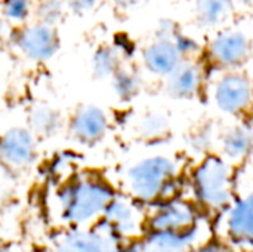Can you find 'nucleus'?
<instances>
[{
	"mask_svg": "<svg viewBox=\"0 0 253 252\" xmlns=\"http://www.w3.org/2000/svg\"><path fill=\"white\" fill-rule=\"evenodd\" d=\"M113 199V190L99 180H77L59 195L62 214L74 224H84L98 218Z\"/></svg>",
	"mask_w": 253,
	"mask_h": 252,
	"instance_id": "1",
	"label": "nucleus"
},
{
	"mask_svg": "<svg viewBox=\"0 0 253 252\" xmlns=\"http://www.w3.org/2000/svg\"><path fill=\"white\" fill-rule=\"evenodd\" d=\"M176 175V165L168 156H151L139 160L126 174L130 193L145 202L165 195Z\"/></svg>",
	"mask_w": 253,
	"mask_h": 252,
	"instance_id": "2",
	"label": "nucleus"
},
{
	"mask_svg": "<svg viewBox=\"0 0 253 252\" xmlns=\"http://www.w3.org/2000/svg\"><path fill=\"white\" fill-rule=\"evenodd\" d=\"M233 174L228 162L208 156L194 172V190L202 203L209 208L228 205L233 195Z\"/></svg>",
	"mask_w": 253,
	"mask_h": 252,
	"instance_id": "3",
	"label": "nucleus"
},
{
	"mask_svg": "<svg viewBox=\"0 0 253 252\" xmlns=\"http://www.w3.org/2000/svg\"><path fill=\"white\" fill-rule=\"evenodd\" d=\"M13 40L21 53L31 61L50 59L61 45L56 27L42 21L19 27Z\"/></svg>",
	"mask_w": 253,
	"mask_h": 252,
	"instance_id": "4",
	"label": "nucleus"
},
{
	"mask_svg": "<svg viewBox=\"0 0 253 252\" xmlns=\"http://www.w3.org/2000/svg\"><path fill=\"white\" fill-rule=\"evenodd\" d=\"M213 100L222 113L239 116L252 105V80L240 71L225 73L215 85Z\"/></svg>",
	"mask_w": 253,
	"mask_h": 252,
	"instance_id": "5",
	"label": "nucleus"
},
{
	"mask_svg": "<svg viewBox=\"0 0 253 252\" xmlns=\"http://www.w3.org/2000/svg\"><path fill=\"white\" fill-rule=\"evenodd\" d=\"M208 53L212 62L222 68H239L252 55L251 37L239 30H225L211 40Z\"/></svg>",
	"mask_w": 253,
	"mask_h": 252,
	"instance_id": "6",
	"label": "nucleus"
},
{
	"mask_svg": "<svg viewBox=\"0 0 253 252\" xmlns=\"http://www.w3.org/2000/svg\"><path fill=\"white\" fill-rule=\"evenodd\" d=\"M70 135L80 144H98L108 131V117L105 111L93 104H84L76 108L68 123Z\"/></svg>",
	"mask_w": 253,
	"mask_h": 252,
	"instance_id": "7",
	"label": "nucleus"
},
{
	"mask_svg": "<svg viewBox=\"0 0 253 252\" xmlns=\"http://www.w3.org/2000/svg\"><path fill=\"white\" fill-rule=\"evenodd\" d=\"M0 154L3 162L10 168L28 166L37 154L34 132L22 126L9 128L1 137Z\"/></svg>",
	"mask_w": 253,
	"mask_h": 252,
	"instance_id": "8",
	"label": "nucleus"
},
{
	"mask_svg": "<svg viewBox=\"0 0 253 252\" xmlns=\"http://www.w3.org/2000/svg\"><path fill=\"white\" fill-rule=\"evenodd\" d=\"M142 59L148 71L156 76L168 77L184 62V53L175 40L163 36L144 49Z\"/></svg>",
	"mask_w": 253,
	"mask_h": 252,
	"instance_id": "9",
	"label": "nucleus"
},
{
	"mask_svg": "<svg viewBox=\"0 0 253 252\" xmlns=\"http://www.w3.org/2000/svg\"><path fill=\"white\" fill-rule=\"evenodd\" d=\"M194 212L185 202L175 201L163 205L151 218V232H188L194 229Z\"/></svg>",
	"mask_w": 253,
	"mask_h": 252,
	"instance_id": "10",
	"label": "nucleus"
},
{
	"mask_svg": "<svg viewBox=\"0 0 253 252\" xmlns=\"http://www.w3.org/2000/svg\"><path fill=\"white\" fill-rule=\"evenodd\" d=\"M203 85V70L196 62H182L168 76L166 92L175 100H193Z\"/></svg>",
	"mask_w": 253,
	"mask_h": 252,
	"instance_id": "11",
	"label": "nucleus"
},
{
	"mask_svg": "<svg viewBox=\"0 0 253 252\" xmlns=\"http://www.w3.org/2000/svg\"><path fill=\"white\" fill-rule=\"evenodd\" d=\"M105 224L111 229V232L122 235V236H132L138 235L141 229L139 214L129 202L122 199H113L111 203L107 206L105 212Z\"/></svg>",
	"mask_w": 253,
	"mask_h": 252,
	"instance_id": "12",
	"label": "nucleus"
},
{
	"mask_svg": "<svg viewBox=\"0 0 253 252\" xmlns=\"http://www.w3.org/2000/svg\"><path fill=\"white\" fill-rule=\"evenodd\" d=\"M227 226L236 242L253 245V193L236 202L230 209Z\"/></svg>",
	"mask_w": 253,
	"mask_h": 252,
	"instance_id": "13",
	"label": "nucleus"
},
{
	"mask_svg": "<svg viewBox=\"0 0 253 252\" xmlns=\"http://www.w3.org/2000/svg\"><path fill=\"white\" fill-rule=\"evenodd\" d=\"M58 252H119L110 236L96 232H76L67 235L58 245Z\"/></svg>",
	"mask_w": 253,
	"mask_h": 252,
	"instance_id": "14",
	"label": "nucleus"
},
{
	"mask_svg": "<svg viewBox=\"0 0 253 252\" xmlns=\"http://www.w3.org/2000/svg\"><path fill=\"white\" fill-rule=\"evenodd\" d=\"M253 149V131L246 125H234L221 138V150L227 160L240 162Z\"/></svg>",
	"mask_w": 253,
	"mask_h": 252,
	"instance_id": "15",
	"label": "nucleus"
},
{
	"mask_svg": "<svg viewBox=\"0 0 253 252\" xmlns=\"http://www.w3.org/2000/svg\"><path fill=\"white\" fill-rule=\"evenodd\" d=\"M234 0H196L194 15L205 28H219L233 16Z\"/></svg>",
	"mask_w": 253,
	"mask_h": 252,
	"instance_id": "16",
	"label": "nucleus"
},
{
	"mask_svg": "<svg viewBox=\"0 0 253 252\" xmlns=\"http://www.w3.org/2000/svg\"><path fill=\"white\" fill-rule=\"evenodd\" d=\"M194 238V229L188 232H151L142 244V252H185Z\"/></svg>",
	"mask_w": 253,
	"mask_h": 252,
	"instance_id": "17",
	"label": "nucleus"
},
{
	"mask_svg": "<svg viewBox=\"0 0 253 252\" xmlns=\"http://www.w3.org/2000/svg\"><path fill=\"white\" fill-rule=\"evenodd\" d=\"M62 126L61 113L47 104H36L28 114V128L37 137L50 138L59 132Z\"/></svg>",
	"mask_w": 253,
	"mask_h": 252,
	"instance_id": "18",
	"label": "nucleus"
},
{
	"mask_svg": "<svg viewBox=\"0 0 253 252\" xmlns=\"http://www.w3.org/2000/svg\"><path fill=\"white\" fill-rule=\"evenodd\" d=\"M122 70L119 50L111 45L99 46L92 56V74L98 80L113 79Z\"/></svg>",
	"mask_w": 253,
	"mask_h": 252,
	"instance_id": "19",
	"label": "nucleus"
},
{
	"mask_svg": "<svg viewBox=\"0 0 253 252\" xmlns=\"http://www.w3.org/2000/svg\"><path fill=\"white\" fill-rule=\"evenodd\" d=\"M111 86L113 91L116 94V97L122 101H130L133 100L139 91H141V79L139 76L132 71V70H126L122 68L113 79H111Z\"/></svg>",
	"mask_w": 253,
	"mask_h": 252,
	"instance_id": "20",
	"label": "nucleus"
},
{
	"mask_svg": "<svg viewBox=\"0 0 253 252\" xmlns=\"http://www.w3.org/2000/svg\"><path fill=\"white\" fill-rule=\"evenodd\" d=\"M138 132L142 138L157 140L169 132V120L163 114L148 113L138 123Z\"/></svg>",
	"mask_w": 253,
	"mask_h": 252,
	"instance_id": "21",
	"label": "nucleus"
},
{
	"mask_svg": "<svg viewBox=\"0 0 253 252\" xmlns=\"http://www.w3.org/2000/svg\"><path fill=\"white\" fill-rule=\"evenodd\" d=\"M65 7L64 0H40L36 6L37 21L56 25L62 19Z\"/></svg>",
	"mask_w": 253,
	"mask_h": 252,
	"instance_id": "22",
	"label": "nucleus"
},
{
	"mask_svg": "<svg viewBox=\"0 0 253 252\" xmlns=\"http://www.w3.org/2000/svg\"><path fill=\"white\" fill-rule=\"evenodd\" d=\"M30 0H3V15L10 22H22L30 16Z\"/></svg>",
	"mask_w": 253,
	"mask_h": 252,
	"instance_id": "23",
	"label": "nucleus"
},
{
	"mask_svg": "<svg viewBox=\"0 0 253 252\" xmlns=\"http://www.w3.org/2000/svg\"><path fill=\"white\" fill-rule=\"evenodd\" d=\"M64 3L74 13L83 15V13H87L89 10H92L96 0H64Z\"/></svg>",
	"mask_w": 253,
	"mask_h": 252,
	"instance_id": "24",
	"label": "nucleus"
},
{
	"mask_svg": "<svg viewBox=\"0 0 253 252\" xmlns=\"http://www.w3.org/2000/svg\"><path fill=\"white\" fill-rule=\"evenodd\" d=\"M190 252H225L222 247H219L218 244H208V245H203L200 248H196Z\"/></svg>",
	"mask_w": 253,
	"mask_h": 252,
	"instance_id": "25",
	"label": "nucleus"
},
{
	"mask_svg": "<svg viewBox=\"0 0 253 252\" xmlns=\"http://www.w3.org/2000/svg\"><path fill=\"white\" fill-rule=\"evenodd\" d=\"M111 1L119 7H133L138 3H141L142 0H111Z\"/></svg>",
	"mask_w": 253,
	"mask_h": 252,
	"instance_id": "26",
	"label": "nucleus"
},
{
	"mask_svg": "<svg viewBox=\"0 0 253 252\" xmlns=\"http://www.w3.org/2000/svg\"><path fill=\"white\" fill-rule=\"evenodd\" d=\"M119 252H142V245H132V247H127L125 250H119Z\"/></svg>",
	"mask_w": 253,
	"mask_h": 252,
	"instance_id": "27",
	"label": "nucleus"
},
{
	"mask_svg": "<svg viewBox=\"0 0 253 252\" xmlns=\"http://www.w3.org/2000/svg\"><path fill=\"white\" fill-rule=\"evenodd\" d=\"M251 252H253V250H252V251H251Z\"/></svg>",
	"mask_w": 253,
	"mask_h": 252,
	"instance_id": "28",
	"label": "nucleus"
}]
</instances>
